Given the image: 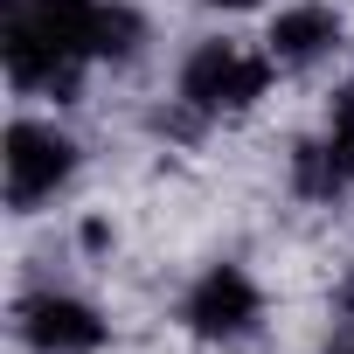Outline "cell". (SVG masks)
Here are the masks:
<instances>
[{
	"instance_id": "cell-1",
	"label": "cell",
	"mask_w": 354,
	"mask_h": 354,
	"mask_svg": "<svg viewBox=\"0 0 354 354\" xmlns=\"http://www.w3.org/2000/svg\"><path fill=\"white\" fill-rule=\"evenodd\" d=\"M104 0H8V28H0V56L21 91H77V63L97 56Z\"/></svg>"
},
{
	"instance_id": "cell-2",
	"label": "cell",
	"mask_w": 354,
	"mask_h": 354,
	"mask_svg": "<svg viewBox=\"0 0 354 354\" xmlns=\"http://www.w3.org/2000/svg\"><path fill=\"white\" fill-rule=\"evenodd\" d=\"M0 167H8V202H15V209H35V202H49V195L70 181L77 146H70L56 125L21 118V125H8V153H0Z\"/></svg>"
},
{
	"instance_id": "cell-3",
	"label": "cell",
	"mask_w": 354,
	"mask_h": 354,
	"mask_svg": "<svg viewBox=\"0 0 354 354\" xmlns=\"http://www.w3.org/2000/svg\"><path fill=\"white\" fill-rule=\"evenodd\" d=\"M264 84H271V63L264 56H243L230 42H202L188 56V70H181V91L202 111H243V104L264 97Z\"/></svg>"
},
{
	"instance_id": "cell-4",
	"label": "cell",
	"mask_w": 354,
	"mask_h": 354,
	"mask_svg": "<svg viewBox=\"0 0 354 354\" xmlns=\"http://www.w3.org/2000/svg\"><path fill=\"white\" fill-rule=\"evenodd\" d=\"M21 340L35 354H97L104 347V319L84 306V299H63V292H35L21 306Z\"/></svg>"
},
{
	"instance_id": "cell-5",
	"label": "cell",
	"mask_w": 354,
	"mask_h": 354,
	"mask_svg": "<svg viewBox=\"0 0 354 354\" xmlns=\"http://www.w3.org/2000/svg\"><path fill=\"white\" fill-rule=\"evenodd\" d=\"M188 326L202 340H243L257 326V285L236 264H216L195 292H188Z\"/></svg>"
},
{
	"instance_id": "cell-6",
	"label": "cell",
	"mask_w": 354,
	"mask_h": 354,
	"mask_svg": "<svg viewBox=\"0 0 354 354\" xmlns=\"http://www.w3.org/2000/svg\"><path fill=\"white\" fill-rule=\"evenodd\" d=\"M264 42H271V63H313V56H326L340 42V21L326 8H285Z\"/></svg>"
},
{
	"instance_id": "cell-7",
	"label": "cell",
	"mask_w": 354,
	"mask_h": 354,
	"mask_svg": "<svg viewBox=\"0 0 354 354\" xmlns=\"http://www.w3.org/2000/svg\"><path fill=\"white\" fill-rule=\"evenodd\" d=\"M326 174H333V188H354V91H340L333 104V125H326Z\"/></svg>"
},
{
	"instance_id": "cell-8",
	"label": "cell",
	"mask_w": 354,
	"mask_h": 354,
	"mask_svg": "<svg viewBox=\"0 0 354 354\" xmlns=\"http://www.w3.org/2000/svg\"><path fill=\"white\" fill-rule=\"evenodd\" d=\"M209 8H257V0H209Z\"/></svg>"
}]
</instances>
